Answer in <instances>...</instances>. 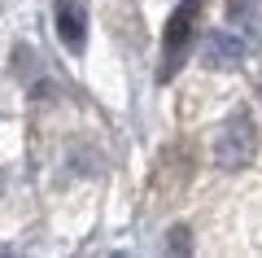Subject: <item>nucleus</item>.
<instances>
[{"label":"nucleus","instance_id":"f257e3e1","mask_svg":"<svg viewBox=\"0 0 262 258\" xmlns=\"http://www.w3.org/2000/svg\"><path fill=\"white\" fill-rule=\"evenodd\" d=\"M258 157V123L249 110H232L214 131V166L219 171H245Z\"/></svg>","mask_w":262,"mask_h":258},{"label":"nucleus","instance_id":"f03ea898","mask_svg":"<svg viewBox=\"0 0 262 258\" xmlns=\"http://www.w3.org/2000/svg\"><path fill=\"white\" fill-rule=\"evenodd\" d=\"M196 13H201V0H179L175 13H170L166 31H162V66H158L162 83H170L179 74V66L188 62V44H192V31H196Z\"/></svg>","mask_w":262,"mask_h":258},{"label":"nucleus","instance_id":"7ed1b4c3","mask_svg":"<svg viewBox=\"0 0 262 258\" xmlns=\"http://www.w3.org/2000/svg\"><path fill=\"white\" fill-rule=\"evenodd\" d=\"M53 27L66 53H83L88 48V5L83 0H53Z\"/></svg>","mask_w":262,"mask_h":258},{"label":"nucleus","instance_id":"20e7f679","mask_svg":"<svg viewBox=\"0 0 262 258\" xmlns=\"http://www.w3.org/2000/svg\"><path fill=\"white\" fill-rule=\"evenodd\" d=\"M245 53H249L245 35L241 31H227V27L210 31L206 44H201V62H206L210 70H236V66L245 62Z\"/></svg>","mask_w":262,"mask_h":258},{"label":"nucleus","instance_id":"39448f33","mask_svg":"<svg viewBox=\"0 0 262 258\" xmlns=\"http://www.w3.org/2000/svg\"><path fill=\"white\" fill-rule=\"evenodd\" d=\"M262 22V0H227V27H236L241 35H258Z\"/></svg>","mask_w":262,"mask_h":258},{"label":"nucleus","instance_id":"423d86ee","mask_svg":"<svg viewBox=\"0 0 262 258\" xmlns=\"http://www.w3.org/2000/svg\"><path fill=\"white\" fill-rule=\"evenodd\" d=\"M13 74H18L22 83H35L39 74H44V66H39V53L31 44H18L13 48Z\"/></svg>","mask_w":262,"mask_h":258},{"label":"nucleus","instance_id":"0eeeda50","mask_svg":"<svg viewBox=\"0 0 262 258\" xmlns=\"http://www.w3.org/2000/svg\"><path fill=\"white\" fill-rule=\"evenodd\" d=\"M166 236H170V241H166V249H175V254H188V249H192V232H188L184 223H179V228H170Z\"/></svg>","mask_w":262,"mask_h":258}]
</instances>
